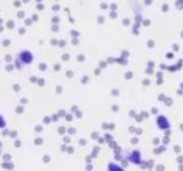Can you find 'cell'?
Returning a JSON list of instances; mask_svg holds the SVG:
<instances>
[{"label": "cell", "instance_id": "obj_3", "mask_svg": "<svg viewBox=\"0 0 183 171\" xmlns=\"http://www.w3.org/2000/svg\"><path fill=\"white\" fill-rule=\"evenodd\" d=\"M108 171H124L121 166H118L116 164H109L108 165Z\"/></svg>", "mask_w": 183, "mask_h": 171}, {"label": "cell", "instance_id": "obj_1", "mask_svg": "<svg viewBox=\"0 0 183 171\" xmlns=\"http://www.w3.org/2000/svg\"><path fill=\"white\" fill-rule=\"evenodd\" d=\"M16 61H19L20 65H30L34 61L33 52L29 50H21L16 56Z\"/></svg>", "mask_w": 183, "mask_h": 171}, {"label": "cell", "instance_id": "obj_2", "mask_svg": "<svg viewBox=\"0 0 183 171\" xmlns=\"http://www.w3.org/2000/svg\"><path fill=\"white\" fill-rule=\"evenodd\" d=\"M157 125H158V128L162 129V130H164V129H168V126H169L168 120L166 119L164 116H159L158 119H157Z\"/></svg>", "mask_w": 183, "mask_h": 171}, {"label": "cell", "instance_id": "obj_4", "mask_svg": "<svg viewBox=\"0 0 183 171\" xmlns=\"http://www.w3.org/2000/svg\"><path fill=\"white\" fill-rule=\"evenodd\" d=\"M6 128V120L3 115L0 114V129H5Z\"/></svg>", "mask_w": 183, "mask_h": 171}]
</instances>
